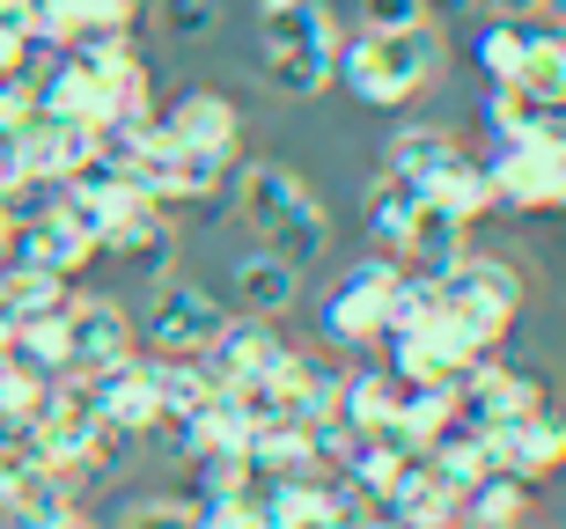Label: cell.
Segmentation results:
<instances>
[{
  "mask_svg": "<svg viewBox=\"0 0 566 529\" xmlns=\"http://www.w3.org/2000/svg\"><path fill=\"white\" fill-rule=\"evenodd\" d=\"M332 82H346V96L368 110H405L420 88L441 82V30L412 22V30H360L354 44H338Z\"/></svg>",
  "mask_w": 566,
  "mask_h": 529,
  "instance_id": "obj_1",
  "label": "cell"
},
{
  "mask_svg": "<svg viewBox=\"0 0 566 529\" xmlns=\"http://www.w3.org/2000/svg\"><path fill=\"white\" fill-rule=\"evenodd\" d=\"M235 207H243V229L258 235V251L287 257V265H316L332 251V213L310 199V184L287 170V162H235Z\"/></svg>",
  "mask_w": 566,
  "mask_h": 529,
  "instance_id": "obj_2",
  "label": "cell"
},
{
  "mask_svg": "<svg viewBox=\"0 0 566 529\" xmlns=\"http://www.w3.org/2000/svg\"><path fill=\"white\" fill-rule=\"evenodd\" d=\"M258 52H265V82L280 96L332 88V60H338L332 8L324 0H273V8H258Z\"/></svg>",
  "mask_w": 566,
  "mask_h": 529,
  "instance_id": "obj_3",
  "label": "cell"
},
{
  "mask_svg": "<svg viewBox=\"0 0 566 529\" xmlns=\"http://www.w3.org/2000/svg\"><path fill=\"white\" fill-rule=\"evenodd\" d=\"M398 279H405V257L398 251H376V257H360V265H346V273L332 279V295L316 301L324 339H332V346H376L382 324H390V295H398Z\"/></svg>",
  "mask_w": 566,
  "mask_h": 529,
  "instance_id": "obj_4",
  "label": "cell"
},
{
  "mask_svg": "<svg viewBox=\"0 0 566 529\" xmlns=\"http://www.w3.org/2000/svg\"><path fill=\"white\" fill-rule=\"evenodd\" d=\"M434 301L457 324H471L485 346H501L507 324L523 317V273H515V265H501V257H471V251H463L457 265L434 279Z\"/></svg>",
  "mask_w": 566,
  "mask_h": 529,
  "instance_id": "obj_5",
  "label": "cell"
},
{
  "mask_svg": "<svg viewBox=\"0 0 566 529\" xmlns=\"http://www.w3.org/2000/svg\"><path fill=\"white\" fill-rule=\"evenodd\" d=\"M8 257L44 265V273H60L66 287H74V273H88V265L104 257V243H96V229H88L66 199H38V207L15 213V243H8Z\"/></svg>",
  "mask_w": 566,
  "mask_h": 529,
  "instance_id": "obj_6",
  "label": "cell"
},
{
  "mask_svg": "<svg viewBox=\"0 0 566 529\" xmlns=\"http://www.w3.org/2000/svg\"><path fill=\"white\" fill-rule=\"evenodd\" d=\"M485 456H493V470H507V478L537 486V478L566 470V420H559V412H545V404L507 412V420L485 426Z\"/></svg>",
  "mask_w": 566,
  "mask_h": 529,
  "instance_id": "obj_7",
  "label": "cell"
},
{
  "mask_svg": "<svg viewBox=\"0 0 566 529\" xmlns=\"http://www.w3.org/2000/svg\"><path fill=\"white\" fill-rule=\"evenodd\" d=\"M485 177H493V199L501 207H523V213H545L566 199V155L552 140H530V133L501 140V155L485 162Z\"/></svg>",
  "mask_w": 566,
  "mask_h": 529,
  "instance_id": "obj_8",
  "label": "cell"
},
{
  "mask_svg": "<svg viewBox=\"0 0 566 529\" xmlns=\"http://www.w3.org/2000/svg\"><path fill=\"white\" fill-rule=\"evenodd\" d=\"M207 375L221 382V390H251V382H265L287 360V346H280V331H273V317H229L221 331L207 339Z\"/></svg>",
  "mask_w": 566,
  "mask_h": 529,
  "instance_id": "obj_9",
  "label": "cell"
},
{
  "mask_svg": "<svg viewBox=\"0 0 566 529\" xmlns=\"http://www.w3.org/2000/svg\"><path fill=\"white\" fill-rule=\"evenodd\" d=\"M229 324L221 295L207 287H185V279H163L155 287V309H147V339L163 346V353H207V339Z\"/></svg>",
  "mask_w": 566,
  "mask_h": 529,
  "instance_id": "obj_10",
  "label": "cell"
},
{
  "mask_svg": "<svg viewBox=\"0 0 566 529\" xmlns=\"http://www.w3.org/2000/svg\"><path fill=\"white\" fill-rule=\"evenodd\" d=\"M60 324H66V375H96V368L133 353V324L118 317V301H96V295L74 301L66 295Z\"/></svg>",
  "mask_w": 566,
  "mask_h": 529,
  "instance_id": "obj_11",
  "label": "cell"
},
{
  "mask_svg": "<svg viewBox=\"0 0 566 529\" xmlns=\"http://www.w3.org/2000/svg\"><path fill=\"white\" fill-rule=\"evenodd\" d=\"M163 133L177 140V148H221L235 155V104L229 96H213V88H191V96H177V104L163 110Z\"/></svg>",
  "mask_w": 566,
  "mask_h": 529,
  "instance_id": "obj_12",
  "label": "cell"
},
{
  "mask_svg": "<svg viewBox=\"0 0 566 529\" xmlns=\"http://www.w3.org/2000/svg\"><path fill=\"white\" fill-rule=\"evenodd\" d=\"M420 199H427V207H441V213H457L463 229H471L485 207H501V199H493V177H485V162H471L463 148L420 177Z\"/></svg>",
  "mask_w": 566,
  "mask_h": 529,
  "instance_id": "obj_13",
  "label": "cell"
},
{
  "mask_svg": "<svg viewBox=\"0 0 566 529\" xmlns=\"http://www.w3.org/2000/svg\"><path fill=\"white\" fill-rule=\"evenodd\" d=\"M229 287H235V301H243V317H280V309L302 295V265H287V257H273V251H251V257H235Z\"/></svg>",
  "mask_w": 566,
  "mask_h": 529,
  "instance_id": "obj_14",
  "label": "cell"
},
{
  "mask_svg": "<svg viewBox=\"0 0 566 529\" xmlns=\"http://www.w3.org/2000/svg\"><path fill=\"white\" fill-rule=\"evenodd\" d=\"M398 257H405V273L441 279L463 257V221H457V213H441V207H420V213H412V229H405V243H398Z\"/></svg>",
  "mask_w": 566,
  "mask_h": 529,
  "instance_id": "obj_15",
  "label": "cell"
},
{
  "mask_svg": "<svg viewBox=\"0 0 566 529\" xmlns=\"http://www.w3.org/2000/svg\"><path fill=\"white\" fill-rule=\"evenodd\" d=\"M515 88H523L530 104L566 110V30L559 22H537V30H530V52H523V66H515Z\"/></svg>",
  "mask_w": 566,
  "mask_h": 529,
  "instance_id": "obj_16",
  "label": "cell"
},
{
  "mask_svg": "<svg viewBox=\"0 0 566 529\" xmlns=\"http://www.w3.org/2000/svg\"><path fill=\"white\" fill-rule=\"evenodd\" d=\"M44 309H66V279L44 273V265H22V257H0V317H44Z\"/></svg>",
  "mask_w": 566,
  "mask_h": 529,
  "instance_id": "obj_17",
  "label": "cell"
},
{
  "mask_svg": "<svg viewBox=\"0 0 566 529\" xmlns=\"http://www.w3.org/2000/svg\"><path fill=\"white\" fill-rule=\"evenodd\" d=\"M420 207H427V199H420V184H412L405 170H382L376 184L360 191V213H368V229H376L390 251L405 243V229H412V213H420Z\"/></svg>",
  "mask_w": 566,
  "mask_h": 529,
  "instance_id": "obj_18",
  "label": "cell"
},
{
  "mask_svg": "<svg viewBox=\"0 0 566 529\" xmlns=\"http://www.w3.org/2000/svg\"><path fill=\"white\" fill-rule=\"evenodd\" d=\"M523 515H530V486L507 470H479L457 493V522H523Z\"/></svg>",
  "mask_w": 566,
  "mask_h": 529,
  "instance_id": "obj_19",
  "label": "cell"
},
{
  "mask_svg": "<svg viewBox=\"0 0 566 529\" xmlns=\"http://www.w3.org/2000/svg\"><path fill=\"white\" fill-rule=\"evenodd\" d=\"M530 30H537V15H485L479 22L485 82H515V66H523V52H530Z\"/></svg>",
  "mask_w": 566,
  "mask_h": 529,
  "instance_id": "obj_20",
  "label": "cell"
},
{
  "mask_svg": "<svg viewBox=\"0 0 566 529\" xmlns=\"http://www.w3.org/2000/svg\"><path fill=\"white\" fill-rule=\"evenodd\" d=\"M457 155V133H441V126H405L398 140H390V170H405L412 184H420L434 162H449Z\"/></svg>",
  "mask_w": 566,
  "mask_h": 529,
  "instance_id": "obj_21",
  "label": "cell"
},
{
  "mask_svg": "<svg viewBox=\"0 0 566 529\" xmlns=\"http://www.w3.org/2000/svg\"><path fill=\"white\" fill-rule=\"evenodd\" d=\"M427 22V0H360V30H412Z\"/></svg>",
  "mask_w": 566,
  "mask_h": 529,
  "instance_id": "obj_22",
  "label": "cell"
},
{
  "mask_svg": "<svg viewBox=\"0 0 566 529\" xmlns=\"http://www.w3.org/2000/svg\"><path fill=\"white\" fill-rule=\"evenodd\" d=\"M118 522L126 529H140V522H199V508H191V500H126Z\"/></svg>",
  "mask_w": 566,
  "mask_h": 529,
  "instance_id": "obj_23",
  "label": "cell"
},
{
  "mask_svg": "<svg viewBox=\"0 0 566 529\" xmlns=\"http://www.w3.org/2000/svg\"><path fill=\"white\" fill-rule=\"evenodd\" d=\"M169 38H207L213 30V0H163Z\"/></svg>",
  "mask_w": 566,
  "mask_h": 529,
  "instance_id": "obj_24",
  "label": "cell"
},
{
  "mask_svg": "<svg viewBox=\"0 0 566 529\" xmlns=\"http://www.w3.org/2000/svg\"><path fill=\"white\" fill-rule=\"evenodd\" d=\"M485 15H537V0H485Z\"/></svg>",
  "mask_w": 566,
  "mask_h": 529,
  "instance_id": "obj_25",
  "label": "cell"
},
{
  "mask_svg": "<svg viewBox=\"0 0 566 529\" xmlns=\"http://www.w3.org/2000/svg\"><path fill=\"white\" fill-rule=\"evenodd\" d=\"M8 360H15V324L0 317V368H8Z\"/></svg>",
  "mask_w": 566,
  "mask_h": 529,
  "instance_id": "obj_26",
  "label": "cell"
},
{
  "mask_svg": "<svg viewBox=\"0 0 566 529\" xmlns=\"http://www.w3.org/2000/svg\"><path fill=\"white\" fill-rule=\"evenodd\" d=\"M537 15H545V22H559V30H566V0H537Z\"/></svg>",
  "mask_w": 566,
  "mask_h": 529,
  "instance_id": "obj_27",
  "label": "cell"
},
{
  "mask_svg": "<svg viewBox=\"0 0 566 529\" xmlns=\"http://www.w3.org/2000/svg\"><path fill=\"white\" fill-rule=\"evenodd\" d=\"M258 8H273V0H258Z\"/></svg>",
  "mask_w": 566,
  "mask_h": 529,
  "instance_id": "obj_28",
  "label": "cell"
},
{
  "mask_svg": "<svg viewBox=\"0 0 566 529\" xmlns=\"http://www.w3.org/2000/svg\"><path fill=\"white\" fill-rule=\"evenodd\" d=\"M559 207H566V199H559Z\"/></svg>",
  "mask_w": 566,
  "mask_h": 529,
  "instance_id": "obj_29",
  "label": "cell"
}]
</instances>
